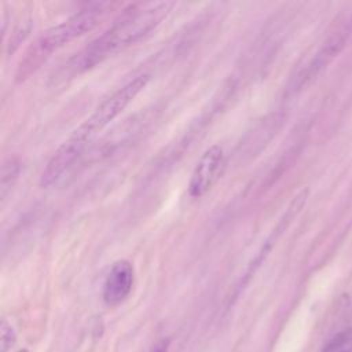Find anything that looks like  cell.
Here are the masks:
<instances>
[{"instance_id": "30bf717a", "label": "cell", "mask_w": 352, "mask_h": 352, "mask_svg": "<svg viewBox=\"0 0 352 352\" xmlns=\"http://www.w3.org/2000/svg\"><path fill=\"white\" fill-rule=\"evenodd\" d=\"M322 352H352V329L338 333Z\"/></svg>"}, {"instance_id": "ba28073f", "label": "cell", "mask_w": 352, "mask_h": 352, "mask_svg": "<svg viewBox=\"0 0 352 352\" xmlns=\"http://www.w3.org/2000/svg\"><path fill=\"white\" fill-rule=\"evenodd\" d=\"M135 280L133 265L128 260L116 261L109 270L102 289L103 301L107 305H118L132 292Z\"/></svg>"}, {"instance_id": "7a4b0ae2", "label": "cell", "mask_w": 352, "mask_h": 352, "mask_svg": "<svg viewBox=\"0 0 352 352\" xmlns=\"http://www.w3.org/2000/svg\"><path fill=\"white\" fill-rule=\"evenodd\" d=\"M103 8L100 4L95 7H87L80 10L77 14L72 15L66 21L50 28L44 33H41L37 40L30 45L26 51L23 59L21 60L16 78L23 80L29 74H32L54 51L62 48L65 44L72 40L82 36L84 33L92 30L103 14Z\"/></svg>"}, {"instance_id": "5b68a950", "label": "cell", "mask_w": 352, "mask_h": 352, "mask_svg": "<svg viewBox=\"0 0 352 352\" xmlns=\"http://www.w3.org/2000/svg\"><path fill=\"white\" fill-rule=\"evenodd\" d=\"M224 166V150L219 144H213L204 151L195 164L190 182L188 195L191 198H201L205 195L213 183L219 179Z\"/></svg>"}, {"instance_id": "52a82bcc", "label": "cell", "mask_w": 352, "mask_h": 352, "mask_svg": "<svg viewBox=\"0 0 352 352\" xmlns=\"http://www.w3.org/2000/svg\"><path fill=\"white\" fill-rule=\"evenodd\" d=\"M85 142L74 139L73 136L62 143L43 169L40 176V186L47 188L59 182L77 164L85 150Z\"/></svg>"}, {"instance_id": "8992f818", "label": "cell", "mask_w": 352, "mask_h": 352, "mask_svg": "<svg viewBox=\"0 0 352 352\" xmlns=\"http://www.w3.org/2000/svg\"><path fill=\"white\" fill-rule=\"evenodd\" d=\"M308 198V190H302L300 191L293 201L290 202L289 208L286 209V212L283 213V216L279 219L278 224L275 226V228L271 231V234L267 236V239L264 241V243L260 246V249L257 250V253L254 254V257L252 258V261L248 264L245 274L242 275L239 283H238V292H241L245 285L250 280V278L256 274V271L260 268V265L263 264V261L267 258V256L270 254L271 249L274 248V245L276 243V241L280 238V235L283 234V231L287 228V226L290 224V221L297 216V213L302 209L305 201Z\"/></svg>"}, {"instance_id": "277c9868", "label": "cell", "mask_w": 352, "mask_h": 352, "mask_svg": "<svg viewBox=\"0 0 352 352\" xmlns=\"http://www.w3.org/2000/svg\"><path fill=\"white\" fill-rule=\"evenodd\" d=\"M352 33V14L345 16L341 22H338L337 28L330 33L322 47L318 50L308 67L304 70L301 77L298 78V87L315 78L342 50L348 37Z\"/></svg>"}, {"instance_id": "6da1fadb", "label": "cell", "mask_w": 352, "mask_h": 352, "mask_svg": "<svg viewBox=\"0 0 352 352\" xmlns=\"http://www.w3.org/2000/svg\"><path fill=\"white\" fill-rule=\"evenodd\" d=\"M173 1H144L129 6L99 37L76 54L66 65L69 76L95 67L109 56L136 44L151 33L172 11ZM65 73V76H66Z\"/></svg>"}, {"instance_id": "3957f363", "label": "cell", "mask_w": 352, "mask_h": 352, "mask_svg": "<svg viewBox=\"0 0 352 352\" xmlns=\"http://www.w3.org/2000/svg\"><path fill=\"white\" fill-rule=\"evenodd\" d=\"M148 81L150 74L143 73L125 82L121 88L104 99L70 136L87 143L116 117H118L122 110L136 98V95L148 84Z\"/></svg>"}, {"instance_id": "7c38bea8", "label": "cell", "mask_w": 352, "mask_h": 352, "mask_svg": "<svg viewBox=\"0 0 352 352\" xmlns=\"http://www.w3.org/2000/svg\"><path fill=\"white\" fill-rule=\"evenodd\" d=\"M168 348H169V340H162L154 346V349L151 352H166Z\"/></svg>"}, {"instance_id": "9c48e42d", "label": "cell", "mask_w": 352, "mask_h": 352, "mask_svg": "<svg viewBox=\"0 0 352 352\" xmlns=\"http://www.w3.org/2000/svg\"><path fill=\"white\" fill-rule=\"evenodd\" d=\"M21 165L16 158H8L3 162L1 166V184H0V195L1 201L6 199L8 192L11 191L12 186L15 184L18 176H19Z\"/></svg>"}, {"instance_id": "4fadbf2b", "label": "cell", "mask_w": 352, "mask_h": 352, "mask_svg": "<svg viewBox=\"0 0 352 352\" xmlns=\"http://www.w3.org/2000/svg\"><path fill=\"white\" fill-rule=\"evenodd\" d=\"M18 352H29V349H26V348H21Z\"/></svg>"}, {"instance_id": "8fae6325", "label": "cell", "mask_w": 352, "mask_h": 352, "mask_svg": "<svg viewBox=\"0 0 352 352\" xmlns=\"http://www.w3.org/2000/svg\"><path fill=\"white\" fill-rule=\"evenodd\" d=\"M16 341L15 330L6 319H1L0 324V352L10 351Z\"/></svg>"}]
</instances>
